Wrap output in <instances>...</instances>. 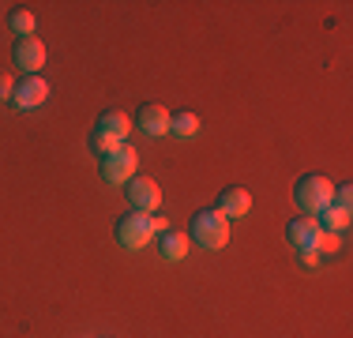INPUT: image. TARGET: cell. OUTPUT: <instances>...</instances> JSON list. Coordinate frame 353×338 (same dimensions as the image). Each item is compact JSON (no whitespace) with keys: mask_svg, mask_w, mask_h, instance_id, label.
Returning a JSON list of instances; mask_svg holds the SVG:
<instances>
[{"mask_svg":"<svg viewBox=\"0 0 353 338\" xmlns=\"http://www.w3.org/2000/svg\"><path fill=\"white\" fill-rule=\"evenodd\" d=\"M188 241H192V244H199V248H207V252L225 248V241H230V218H225L222 210H214V207L196 210V215H192Z\"/></svg>","mask_w":353,"mask_h":338,"instance_id":"1","label":"cell"},{"mask_svg":"<svg viewBox=\"0 0 353 338\" xmlns=\"http://www.w3.org/2000/svg\"><path fill=\"white\" fill-rule=\"evenodd\" d=\"M165 230V218L158 215H143V210H132V215L117 218L113 226V237L121 241V248H143V244H150V237Z\"/></svg>","mask_w":353,"mask_h":338,"instance_id":"2","label":"cell"},{"mask_svg":"<svg viewBox=\"0 0 353 338\" xmlns=\"http://www.w3.org/2000/svg\"><path fill=\"white\" fill-rule=\"evenodd\" d=\"M331 199H334V184L319 173H308L293 184V203H297L308 218H316L323 207H331Z\"/></svg>","mask_w":353,"mask_h":338,"instance_id":"3","label":"cell"},{"mask_svg":"<svg viewBox=\"0 0 353 338\" xmlns=\"http://www.w3.org/2000/svg\"><path fill=\"white\" fill-rule=\"evenodd\" d=\"M136 166H139V150L132 143H121L113 155L102 158V181L109 184H128L136 177Z\"/></svg>","mask_w":353,"mask_h":338,"instance_id":"4","label":"cell"},{"mask_svg":"<svg viewBox=\"0 0 353 338\" xmlns=\"http://www.w3.org/2000/svg\"><path fill=\"white\" fill-rule=\"evenodd\" d=\"M128 203L132 210H143V215H154L158 207H162V188H158L154 177H132L128 181Z\"/></svg>","mask_w":353,"mask_h":338,"instance_id":"5","label":"cell"},{"mask_svg":"<svg viewBox=\"0 0 353 338\" xmlns=\"http://www.w3.org/2000/svg\"><path fill=\"white\" fill-rule=\"evenodd\" d=\"M46 98H49V83L41 79V75H23L12 90L15 109H38V106H46Z\"/></svg>","mask_w":353,"mask_h":338,"instance_id":"6","label":"cell"},{"mask_svg":"<svg viewBox=\"0 0 353 338\" xmlns=\"http://www.w3.org/2000/svg\"><path fill=\"white\" fill-rule=\"evenodd\" d=\"M170 109L165 106H158V101H143L139 106V113H136V128L143 135H150V139H158V135H165L170 132Z\"/></svg>","mask_w":353,"mask_h":338,"instance_id":"7","label":"cell"},{"mask_svg":"<svg viewBox=\"0 0 353 338\" xmlns=\"http://www.w3.org/2000/svg\"><path fill=\"white\" fill-rule=\"evenodd\" d=\"M12 61L27 75H38V68L46 64V46H41V38H19L12 49Z\"/></svg>","mask_w":353,"mask_h":338,"instance_id":"8","label":"cell"},{"mask_svg":"<svg viewBox=\"0 0 353 338\" xmlns=\"http://www.w3.org/2000/svg\"><path fill=\"white\" fill-rule=\"evenodd\" d=\"M285 241L293 244L297 252H316V241H319V226L316 218H293L290 226H285Z\"/></svg>","mask_w":353,"mask_h":338,"instance_id":"9","label":"cell"},{"mask_svg":"<svg viewBox=\"0 0 353 338\" xmlns=\"http://www.w3.org/2000/svg\"><path fill=\"white\" fill-rule=\"evenodd\" d=\"M225 218H245L252 210V196L248 188H241V184H230V188H222V196H218V207Z\"/></svg>","mask_w":353,"mask_h":338,"instance_id":"10","label":"cell"},{"mask_svg":"<svg viewBox=\"0 0 353 338\" xmlns=\"http://www.w3.org/2000/svg\"><path fill=\"white\" fill-rule=\"evenodd\" d=\"M158 252H162V259H170V264H181V259L192 252L188 233H181V230H162V237H158Z\"/></svg>","mask_w":353,"mask_h":338,"instance_id":"11","label":"cell"},{"mask_svg":"<svg viewBox=\"0 0 353 338\" xmlns=\"http://www.w3.org/2000/svg\"><path fill=\"white\" fill-rule=\"evenodd\" d=\"M98 132H105V135H113V139H121V143H128V132H132V117L124 113V109H105L102 117H98V124H94Z\"/></svg>","mask_w":353,"mask_h":338,"instance_id":"12","label":"cell"},{"mask_svg":"<svg viewBox=\"0 0 353 338\" xmlns=\"http://www.w3.org/2000/svg\"><path fill=\"white\" fill-rule=\"evenodd\" d=\"M316 226L323 233H342L350 226V210H342V207H334V203H331V207H323L316 215Z\"/></svg>","mask_w":353,"mask_h":338,"instance_id":"13","label":"cell"},{"mask_svg":"<svg viewBox=\"0 0 353 338\" xmlns=\"http://www.w3.org/2000/svg\"><path fill=\"white\" fill-rule=\"evenodd\" d=\"M8 27H12V34H19V38H34L38 19H34L30 8H12V12H8Z\"/></svg>","mask_w":353,"mask_h":338,"instance_id":"14","label":"cell"},{"mask_svg":"<svg viewBox=\"0 0 353 338\" xmlns=\"http://www.w3.org/2000/svg\"><path fill=\"white\" fill-rule=\"evenodd\" d=\"M170 132L176 135V139H192V135L199 132V117L188 113V109H181L176 117H170Z\"/></svg>","mask_w":353,"mask_h":338,"instance_id":"15","label":"cell"},{"mask_svg":"<svg viewBox=\"0 0 353 338\" xmlns=\"http://www.w3.org/2000/svg\"><path fill=\"white\" fill-rule=\"evenodd\" d=\"M121 147V139H113V135H105V132H90V150H94L98 158H105V155H113V150Z\"/></svg>","mask_w":353,"mask_h":338,"instance_id":"16","label":"cell"},{"mask_svg":"<svg viewBox=\"0 0 353 338\" xmlns=\"http://www.w3.org/2000/svg\"><path fill=\"white\" fill-rule=\"evenodd\" d=\"M334 207H342V210H350V203H353V192H350V184H334Z\"/></svg>","mask_w":353,"mask_h":338,"instance_id":"17","label":"cell"},{"mask_svg":"<svg viewBox=\"0 0 353 338\" xmlns=\"http://www.w3.org/2000/svg\"><path fill=\"white\" fill-rule=\"evenodd\" d=\"M334 248H339V233H323V230H319L316 252H334Z\"/></svg>","mask_w":353,"mask_h":338,"instance_id":"18","label":"cell"},{"mask_svg":"<svg viewBox=\"0 0 353 338\" xmlns=\"http://www.w3.org/2000/svg\"><path fill=\"white\" fill-rule=\"evenodd\" d=\"M12 90H15V83H12V75H4V72H0V101H12Z\"/></svg>","mask_w":353,"mask_h":338,"instance_id":"19","label":"cell"}]
</instances>
